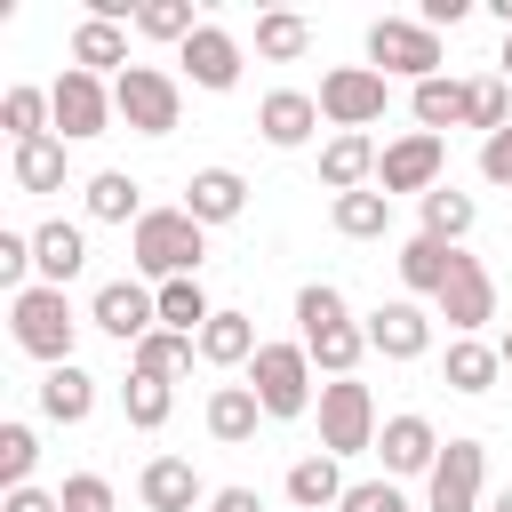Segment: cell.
Returning <instances> with one entry per match:
<instances>
[{"label": "cell", "instance_id": "cell-24", "mask_svg": "<svg viewBox=\"0 0 512 512\" xmlns=\"http://www.w3.org/2000/svg\"><path fill=\"white\" fill-rule=\"evenodd\" d=\"M256 424H272V416H264V400H256L248 384H216V392H208V440H216V448H248Z\"/></svg>", "mask_w": 512, "mask_h": 512}, {"label": "cell", "instance_id": "cell-38", "mask_svg": "<svg viewBox=\"0 0 512 512\" xmlns=\"http://www.w3.org/2000/svg\"><path fill=\"white\" fill-rule=\"evenodd\" d=\"M120 416H128L136 432H160V424L176 416V384H160V376H128V384H120Z\"/></svg>", "mask_w": 512, "mask_h": 512}, {"label": "cell", "instance_id": "cell-48", "mask_svg": "<svg viewBox=\"0 0 512 512\" xmlns=\"http://www.w3.org/2000/svg\"><path fill=\"white\" fill-rule=\"evenodd\" d=\"M464 16H472V0H424V8H416V24H432V32H440V24H464Z\"/></svg>", "mask_w": 512, "mask_h": 512}, {"label": "cell", "instance_id": "cell-36", "mask_svg": "<svg viewBox=\"0 0 512 512\" xmlns=\"http://www.w3.org/2000/svg\"><path fill=\"white\" fill-rule=\"evenodd\" d=\"M416 216H424V232H432V240H448V248H456V240L472 232V216H480V208H472V192L440 184V192H424V200H416Z\"/></svg>", "mask_w": 512, "mask_h": 512}, {"label": "cell", "instance_id": "cell-42", "mask_svg": "<svg viewBox=\"0 0 512 512\" xmlns=\"http://www.w3.org/2000/svg\"><path fill=\"white\" fill-rule=\"evenodd\" d=\"M512 120V80L504 72H488V80H472V120L464 128H480V136H496Z\"/></svg>", "mask_w": 512, "mask_h": 512}, {"label": "cell", "instance_id": "cell-32", "mask_svg": "<svg viewBox=\"0 0 512 512\" xmlns=\"http://www.w3.org/2000/svg\"><path fill=\"white\" fill-rule=\"evenodd\" d=\"M8 176H16V192H64V136L16 144L8 152Z\"/></svg>", "mask_w": 512, "mask_h": 512}, {"label": "cell", "instance_id": "cell-23", "mask_svg": "<svg viewBox=\"0 0 512 512\" xmlns=\"http://www.w3.org/2000/svg\"><path fill=\"white\" fill-rule=\"evenodd\" d=\"M40 416H48V424H88V416H96V376H88L80 360L40 368Z\"/></svg>", "mask_w": 512, "mask_h": 512}, {"label": "cell", "instance_id": "cell-14", "mask_svg": "<svg viewBox=\"0 0 512 512\" xmlns=\"http://www.w3.org/2000/svg\"><path fill=\"white\" fill-rule=\"evenodd\" d=\"M360 328H368V352H384V360H424V352H432V312H424L416 296L376 304Z\"/></svg>", "mask_w": 512, "mask_h": 512}, {"label": "cell", "instance_id": "cell-25", "mask_svg": "<svg viewBox=\"0 0 512 512\" xmlns=\"http://www.w3.org/2000/svg\"><path fill=\"white\" fill-rule=\"evenodd\" d=\"M280 488H288V504H296V512H336L352 480H344V464H336V456H320V448H312V456H296V464H288V480H280Z\"/></svg>", "mask_w": 512, "mask_h": 512}, {"label": "cell", "instance_id": "cell-12", "mask_svg": "<svg viewBox=\"0 0 512 512\" xmlns=\"http://www.w3.org/2000/svg\"><path fill=\"white\" fill-rule=\"evenodd\" d=\"M440 432H432V416H416V408H400V416H384V432H376V456H384V480H432V464H440Z\"/></svg>", "mask_w": 512, "mask_h": 512}, {"label": "cell", "instance_id": "cell-33", "mask_svg": "<svg viewBox=\"0 0 512 512\" xmlns=\"http://www.w3.org/2000/svg\"><path fill=\"white\" fill-rule=\"evenodd\" d=\"M328 224L344 232V240H384L392 232V200L368 184V192H344V200H328Z\"/></svg>", "mask_w": 512, "mask_h": 512}, {"label": "cell", "instance_id": "cell-28", "mask_svg": "<svg viewBox=\"0 0 512 512\" xmlns=\"http://www.w3.org/2000/svg\"><path fill=\"white\" fill-rule=\"evenodd\" d=\"M80 200H88L96 224H128V232L144 224V184H136L128 168H96V176L80 184Z\"/></svg>", "mask_w": 512, "mask_h": 512}, {"label": "cell", "instance_id": "cell-43", "mask_svg": "<svg viewBox=\"0 0 512 512\" xmlns=\"http://www.w3.org/2000/svg\"><path fill=\"white\" fill-rule=\"evenodd\" d=\"M336 512H424V504H416V496H408L400 480H352Z\"/></svg>", "mask_w": 512, "mask_h": 512}, {"label": "cell", "instance_id": "cell-17", "mask_svg": "<svg viewBox=\"0 0 512 512\" xmlns=\"http://www.w3.org/2000/svg\"><path fill=\"white\" fill-rule=\"evenodd\" d=\"M312 128H320V96H304V88H272V96L256 104V136H264L272 152H304Z\"/></svg>", "mask_w": 512, "mask_h": 512}, {"label": "cell", "instance_id": "cell-26", "mask_svg": "<svg viewBox=\"0 0 512 512\" xmlns=\"http://www.w3.org/2000/svg\"><path fill=\"white\" fill-rule=\"evenodd\" d=\"M408 112H416L424 136L464 128V120H472V80H448V72H440V80H416V88H408Z\"/></svg>", "mask_w": 512, "mask_h": 512}, {"label": "cell", "instance_id": "cell-50", "mask_svg": "<svg viewBox=\"0 0 512 512\" xmlns=\"http://www.w3.org/2000/svg\"><path fill=\"white\" fill-rule=\"evenodd\" d=\"M496 72H504V80H512V32H504V48H496Z\"/></svg>", "mask_w": 512, "mask_h": 512}, {"label": "cell", "instance_id": "cell-31", "mask_svg": "<svg viewBox=\"0 0 512 512\" xmlns=\"http://www.w3.org/2000/svg\"><path fill=\"white\" fill-rule=\"evenodd\" d=\"M0 128H8V144H40V136H56V104H48V88H8V96H0Z\"/></svg>", "mask_w": 512, "mask_h": 512}, {"label": "cell", "instance_id": "cell-4", "mask_svg": "<svg viewBox=\"0 0 512 512\" xmlns=\"http://www.w3.org/2000/svg\"><path fill=\"white\" fill-rule=\"evenodd\" d=\"M376 432H384V416H376V392L360 384V376H336V384H320V456H368L376 448Z\"/></svg>", "mask_w": 512, "mask_h": 512}, {"label": "cell", "instance_id": "cell-29", "mask_svg": "<svg viewBox=\"0 0 512 512\" xmlns=\"http://www.w3.org/2000/svg\"><path fill=\"white\" fill-rule=\"evenodd\" d=\"M72 64H80V72H96V80H104V72L120 80V72H128V24L80 16V24H72Z\"/></svg>", "mask_w": 512, "mask_h": 512}, {"label": "cell", "instance_id": "cell-3", "mask_svg": "<svg viewBox=\"0 0 512 512\" xmlns=\"http://www.w3.org/2000/svg\"><path fill=\"white\" fill-rule=\"evenodd\" d=\"M312 376H320V368H312L304 344H264V352L248 360V392L264 400L272 424H296V416L320 408V384H312Z\"/></svg>", "mask_w": 512, "mask_h": 512}, {"label": "cell", "instance_id": "cell-18", "mask_svg": "<svg viewBox=\"0 0 512 512\" xmlns=\"http://www.w3.org/2000/svg\"><path fill=\"white\" fill-rule=\"evenodd\" d=\"M32 272H40V288H72V280L88 272V232L64 224V216L32 224Z\"/></svg>", "mask_w": 512, "mask_h": 512}, {"label": "cell", "instance_id": "cell-30", "mask_svg": "<svg viewBox=\"0 0 512 512\" xmlns=\"http://www.w3.org/2000/svg\"><path fill=\"white\" fill-rule=\"evenodd\" d=\"M192 360H200V344H192V336H176V328H152V336L128 352V376H160V384H176Z\"/></svg>", "mask_w": 512, "mask_h": 512}, {"label": "cell", "instance_id": "cell-6", "mask_svg": "<svg viewBox=\"0 0 512 512\" xmlns=\"http://www.w3.org/2000/svg\"><path fill=\"white\" fill-rule=\"evenodd\" d=\"M112 112H120L136 136H176V120H184V80L160 72V64H128V72L112 80Z\"/></svg>", "mask_w": 512, "mask_h": 512}, {"label": "cell", "instance_id": "cell-19", "mask_svg": "<svg viewBox=\"0 0 512 512\" xmlns=\"http://www.w3.org/2000/svg\"><path fill=\"white\" fill-rule=\"evenodd\" d=\"M184 208H192L208 232H216V224H240V216H248V176H240V168H192Z\"/></svg>", "mask_w": 512, "mask_h": 512}, {"label": "cell", "instance_id": "cell-34", "mask_svg": "<svg viewBox=\"0 0 512 512\" xmlns=\"http://www.w3.org/2000/svg\"><path fill=\"white\" fill-rule=\"evenodd\" d=\"M296 344L312 352V368H320L328 384H336V376H352V368L368 360V328H360V320H344V328H328V336H296Z\"/></svg>", "mask_w": 512, "mask_h": 512}, {"label": "cell", "instance_id": "cell-15", "mask_svg": "<svg viewBox=\"0 0 512 512\" xmlns=\"http://www.w3.org/2000/svg\"><path fill=\"white\" fill-rule=\"evenodd\" d=\"M136 496H144V512H208L216 488L192 472V456H152L136 472Z\"/></svg>", "mask_w": 512, "mask_h": 512}, {"label": "cell", "instance_id": "cell-16", "mask_svg": "<svg viewBox=\"0 0 512 512\" xmlns=\"http://www.w3.org/2000/svg\"><path fill=\"white\" fill-rule=\"evenodd\" d=\"M176 64H184V80H192V88H208V96L240 88V40H232L224 24H200V32L176 48Z\"/></svg>", "mask_w": 512, "mask_h": 512}, {"label": "cell", "instance_id": "cell-21", "mask_svg": "<svg viewBox=\"0 0 512 512\" xmlns=\"http://www.w3.org/2000/svg\"><path fill=\"white\" fill-rule=\"evenodd\" d=\"M456 256H464V248H448V240L416 232V240H400V256H392V264H400V280H408V296H416V304H424V296L440 304V288L456 280Z\"/></svg>", "mask_w": 512, "mask_h": 512}, {"label": "cell", "instance_id": "cell-11", "mask_svg": "<svg viewBox=\"0 0 512 512\" xmlns=\"http://www.w3.org/2000/svg\"><path fill=\"white\" fill-rule=\"evenodd\" d=\"M88 328H104L112 344H144L152 328H160V296H152V280H104L96 296H88Z\"/></svg>", "mask_w": 512, "mask_h": 512}, {"label": "cell", "instance_id": "cell-1", "mask_svg": "<svg viewBox=\"0 0 512 512\" xmlns=\"http://www.w3.org/2000/svg\"><path fill=\"white\" fill-rule=\"evenodd\" d=\"M128 256H136V280L168 288V280H200L208 264V224L176 200V208H144V224L128 232Z\"/></svg>", "mask_w": 512, "mask_h": 512}, {"label": "cell", "instance_id": "cell-46", "mask_svg": "<svg viewBox=\"0 0 512 512\" xmlns=\"http://www.w3.org/2000/svg\"><path fill=\"white\" fill-rule=\"evenodd\" d=\"M480 176H488V184H512V120H504L496 136H480Z\"/></svg>", "mask_w": 512, "mask_h": 512}, {"label": "cell", "instance_id": "cell-8", "mask_svg": "<svg viewBox=\"0 0 512 512\" xmlns=\"http://www.w3.org/2000/svg\"><path fill=\"white\" fill-rule=\"evenodd\" d=\"M440 168H448V136L408 128V136H392V144L376 152V192H384V200H392V192H416V200H424V192L448 184Z\"/></svg>", "mask_w": 512, "mask_h": 512}, {"label": "cell", "instance_id": "cell-22", "mask_svg": "<svg viewBox=\"0 0 512 512\" xmlns=\"http://www.w3.org/2000/svg\"><path fill=\"white\" fill-rule=\"evenodd\" d=\"M192 344H200V360H208V368H248V360L264 352L256 320H248V312H232V304H216V320H208Z\"/></svg>", "mask_w": 512, "mask_h": 512}, {"label": "cell", "instance_id": "cell-47", "mask_svg": "<svg viewBox=\"0 0 512 512\" xmlns=\"http://www.w3.org/2000/svg\"><path fill=\"white\" fill-rule=\"evenodd\" d=\"M0 512H64V496H56V488H8Z\"/></svg>", "mask_w": 512, "mask_h": 512}, {"label": "cell", "instance_id": "cell-10", "mask_svg": "<svg viewBox=\"0 0 512 512\" xmlns=\"http://www.w3.org/2000/svg\"><path fill=\"white\" fill-rule=\"evenodd\" d=\"M48 104H56V136H64V144H88V136H104V128L120 120V112H112V80H96V72H80V64L56 72Z\"/></svg>", "mask_w": 512, "mask_h": 512}, {"label": "cell", "instance_id": "cell-7", "mask_svg": "<svg viewBox=\"0 0 512 512\" xmlns=\"http://www.w3.org/2000/svg\"><path fill=\"white\" fill-rule=\"evenodd\" d=\"M384 104H392V88H384L376 64H336V72H320V120H328L336 136H368V128L384 120Z\"/></svg>", "mask_w": 512, "mask_h": 512}, {"label": "cell", "instance_id": "cell-20", "mask_svg": "<svg viewBox=\"0 0 512 512\" xmlns=\"http://www.w3.org/2000/svg\"><path fill=\"white\" fill-rule=\"evenodd\" d=\"M496 376H504V352L488 336H448V352H440V384L448 392L480 400V392H496Z\"/></svg>", "mask_w": 512, "mask_h": 512}, {"label": "cell", "instance_id": "cell-44", "mask_svg": "<svg viewBox=\"0 0 512 512\" xmlns=\"http://www.w3.org/2000/svg\"><path fill=\"white\" fill-rule=\"evenodd\" d=\"M40 272H32V232H0V288L8 296H24Z\"/></svg>", "mask_w": 512, "mask_h": 512}, {"label": "cell", "instance_id": "cell-2", "mask_svg": "<svg viewBox=\"0 0 512 512\" xmlns=\"http://www.w3.org/2000/svg\"><path fill=\"white\" fill-rule=\"evenodd\" d=\"M8 336H16V352H32L40 368H64L72 360V344H80V312H72V296L64 288H24V296H8Z\"/></svg>", "mask_w": 512, "mask_h": 512}, {"label": "cell", "instance_id": "cell-40", "mask_svg": "<svg viewBox=\"0 0 512 512\" xmlns=\"http://www.w3.org/2000/svg\"><path fill=\"white\" fill-rule=\"evenodd\" d=\"M200 24H208V16H192V0H136V32H144V40H176V48H184Z\"/></svg>", "mask_w": 512, "mask_h": 512}, {"label": "cell", "instance_id": "cell-27", "mask_svg": "<svg viewBox=\"0 0 512 512\" xmlns=\"http://www.w3.org/2000/svg\"><path fill=\"white\" fill-rule=\"evenodd\" d=\"M376 152L384 144H368V136H328L320 144V184L344 200V192H368L376 184Z\"/></svg>", "mask_w": 512, "mask_h": 512}, {"label": "cell", "instance_id": "cell-35", "mask_svg": "<svg viewBox=\"0 0 512 512\" xmlns=\"http://www.w3.org/2000/svg\"><path fill=\"white\" fill-rule=\"evenodd\" d=\"M312 48V24L296 16V8H264L256 16V56H272V64H296Z\"/></svg>", "mask_w": 512, "mask_h": 512}, {"label": "cell", "instance_id": "cell-51", "mask_svg": "<svg viewBox=\"0 0 512 512\" xmlns=\"http://www.w3.org/2000/svg\"><path fill=\"white\" fill-rule=\"evenodd\" d=\"M488 512H512V488H496V496H488Z\"/></svg>", "mask_w": 512, "mask_h": 512}, {"label": "cell", "instance_id": "cell-45", "mask_svg": "<svg viewBox=\"0 0 512 512\" xmlns=\"http://www.w3.org/2000/svg\"><path fill=\"white\" fill-rule=\"evenodd\" d=\"M56 496H64V512H112V480L104 472H72Z\"/></svg>", "mask_w": 512, "mask_h": 512}, {"label": "cell", "instance_id": "cell-5", "mask_svg": "<svg viewBox=\"0 0 512 512\" xmlns=\"http://www.w3.org/2000/svg\"><path fill=\"white\" fill-rule=\"evenodd\" d=\"M368 64H376L384 80H408V88H416V80H440L448 56H440V32H432V24H416V16H376V24H368Z\"/></svg>", "mask_w": 512, "mask_h": 512}, {"label": "cell", "instance_id": "cell-41", "mask_svg": "<svg viewBox=\"0 0 512 512\" xmlns=\"http://www.w3.org/2000/svg\"><path fill=\"white\" fill-rule=\"evenodd\" d=\"M32 464H40V432L24 416L0 424V488H32Z\"/></svg>", "mask_w": 512, "mask_h": 512}, {"label": "cell", "instance_id": "cell-49", "mask_svg": "<svg viewBox=\"0 0 512 512\" xmlns=\"http://www.w3.org/2000/svg\"><path fill=\"white\" fill-rule=\"evenodd\" d=\"M208 512H264V496L232 480V488H216V496H208Z\"/></svg>", "mask_w": 512, "mask_h": 512}, {"label": "cell", "instance_id": "cell-9", "mask_svg": "<svg viewBox=\"0 0 512 512\" xmlns=\"http://www.w3.org/2000/svg\"><path fill=\"white\" fill-rule=\"evenodd\" d=\"M424 512H488V448L480 440H448L432 480H424Z\"/></svg>", "mask_w": 512, "mask_h": 512}, {"label": "cell", "instance_id": "cell-39", "mask_svg": "<svg viewBox=\"0 0 512 512\" xmlns=\"http://www.w3.org/2000/svg\"><path fill=\"white\" fill-rule=\"evenodd\" d=\"M344 320H352V304H344L336 280H304V288H296V328H304V336H328V328H344Z\"/></svg>", "mask_w": 512, "mask_h": 512}, {"label": "cell", "instance_id": "cell-37", "mask_svg": "<svg viewBox=\"0 0 512 512\" xmlns=\"http://www.w3.org/2000/svg\"><path fill=\"white\" fill-rule=\"evenodd\" d=\"M152 296H160V328H176V336H200V328L216 320V304H208L200 280H168V288H152Z\"/></svg>", "mask_w": 512, "mask_h": 512}, {"label": "cell", "instance_id": "cell-13", "mask_svg": "<svg viewBox=\"0 0 512 512\" xmlns=\"http://www.w3.org/2000/svg\"><path fill=\"white\" fill-rule=\"evenodd\" d=\"M432 312L448 320V336H480V328L496 320V280H488V264H480V256H456V280L440 288Z\"/></svg>", "mask_w": 512, "mask_h": 512}, {"label": "cell", "instance_id": "cell-52", "mask_svg": "<svg viewBox=\"0 0 512 512\" xmlns=\"http://www.w3.org/2000/svg\"><path fill=\"white\" fill-rule=\"evenodd\" d=\"M496 352H504V376H512V328H504V336H496Z\"/></svg>", "mask_w": 512, "mask_h": 512}]
</instances>
